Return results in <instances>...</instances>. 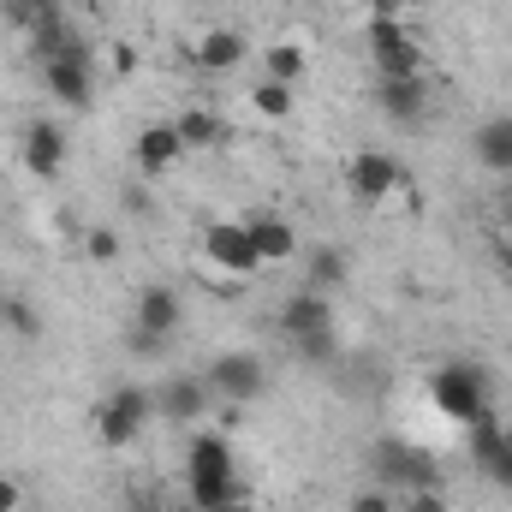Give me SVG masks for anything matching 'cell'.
I'll return each mask as SVG.
<instances>
[{
	"label": "cell",
	"instance_id": "1",
	"mask_svg": "<svg viewBox=\"0 0 512 512\" xmlns=\"http://www.w3.org/2000/svg\"><path fill=\"white\" fill-rule=\"evenodd\" d=\"M429 399H435V411L453 417V423H483V417H489V376H483L477 364L453 358L447 370H435Z\"/></svg>",
	"mask_w": 512,
	"mask_h": 512
},
{
	"label": "cell",
	"instance_id": "2",
	"mask_svg": "<svg viewBox=\"0 0 512 512\" xmlns=\"http://www.w3.org/2000/svg\"><path fill=\"white\" fill-rule=\"evenodd\" d=\"M376 483H382L387 495L441 489V465H435V453H423V447H411V441L387 435V441H376Z\"/></svg>",
	"mask_w": 512,
	"mask_h": 512
},
{
	"label": "cell",
	"instance_id": "3",
	"mask_svg": "<svg viewBox=\"0 0 512 512\" xmlns=\"http://www.w3.org/2000/svg\"><path fill=\"white\" fill-rule=\"evenodd\" d=\"M42 84H48V96L66 108V114H78V108H90L96 102V66H90V48L72 36L66 48H54L48 60H42Z\"/></svg>",
	"mask_w": 512,
	"mask_h": 512
},
{
	"label": "cell",
	"instance_id": "4",
	"mask_svg": "<svg viewBox=\"0 0 512 512\" xmlns=\"http://www.w3.org/2000/svg\"><path fill=\"white\" fill-rule=\"evenodd\" d=\"M149 417H155V393L149 387H114L102 399V411H96V429H102L108 447H131L149 429Z\"/></svg>",
	"mask_w": 512,
	"mask_h": 512
},
{
	"label": "cell",
	"instance_id": "5",
	"mask_svg": "<svg viewBox=\"0 0 512 512\" xmlns=\"http://www.w3.org/2000/svg\"><path fill=\"white\" fill-rule=\"evenodd\" d=\"M346 191L358 203H387L393 191H405V161L387 155V149H358L346 161Z\"/></svg>",
	"mask_w": 512,
	"mask_h": 512
},
{
	"label": "cell",
	"instance_id": "6",
	"mask_svg": "<svg viewBox=\"0 0 512 512\" xmlns=\"http://www.w3.org/2000/svg\"><path fill=\"white\" fill-rule=\"evenodd\" d=\"M364 42H370V60H376L382 78H423V48L405 36L399 18H370Z\"/></svg>",
	"mask_w": 512,
	"mask_h": 512
},
{
	"label": "cell",
	"instance_id": "7",
	"mask_svg": "<svg viewBox=\"0 0 512 512\" xmlns=\"http://www.w3.org/2000/svg\"><path fill=\"white\" fill-rule=\"evenodd\" d=\"M203 382H209L215 399H227V405H251V399H262V387H268V370H262L256 352H221L203 370Z\"/></svg>",
	"mask_w": 512,
	"mask_h": 512
},
{
	"label": "cell",
	"instance_id": "8",
	"mask_svg": "<svg viewBox=\"0 0 512 512\" xmlns=\"http://www.w3.org/2000/svg\"><path fill=\"white\" fill-rule=\"evenodd\" d=\"M203 256H209V268H221V274H256V268H262L245 221H209V227H203Z\"/></svg>",
	"mask_w": 512,
	"mask_h": 512
},
{
	"label": "cell",
	"instance_id": "9",
	"mask_svg": "<svg viewBox=\"0 0 512 512\" xmlns=\"http://www.w3.org/2000/svg\"><path fill=\"white\" fill-rule=\"evenodd\" d=\"M66 155H72V143H66V126H60V120H30V126H24L18 161H24L36 179H60V173H66Z\"/></svg>",
	"mask_w": 512,
	"mask_h": 512
},
{
	"label": "cell",
	"instance_id": "10",
	"mask_svg": "<svg viewBox=\"0 0 512 512\" xmlns=\"http://www.w3.org/2000/svg\"><path fill=\"white\" fill-rule=\"evenodd\" d=\"M471 465L495 483V489H507L512 495V429H501V423H471Z\"/></svg>",
	"mask_w": 512,
	"mask_h": 512
},
{
	"label": "cell",
	"instance_id": "11",
	"mask_svg": "<svg viewBox=\"0 0 512 512\" xmlns=\"http://www.w3.org/2000/svg\"><path fill=\"white\" fill-rule=\"evenodd\" d=\"M209 405H215V393L203 376H173V382L155 387V411L167 423H197V417H209Z\"/></svg>",
	"mask_w": 512,
	"mask_h": 512
},
{
	"label": "cell",
	"instance_id": "12",
	"mask_svg": "<svg viewBox=\"0 0 512 512\" xmlns=\"http://www.w3.org/2000/svg\"><path fill=\"white\" fill-rule=\"evenodd\" d=\"M251 60V42H245V30H233V24H215V30H203V42H197V72H209V78H227V72H239Z\"/></svg>",
	"mask_w": 512,
	"mask_h": 512
},
{
	"label": "cell",
	"instance_id": "13",
	"mask_svg": "<svg viewBox=\"0 0 512 512\" xmlns=\"http://www.w3.org/2000/svg\"><path fill=\"white\" fill-rule=\"evenodd\" d=\"M322 328H334V304H328L322 292L298 286V292L280 304V334H286V340H304V334H322Z\"/></svg>",
	"mask_w": 512,
	"mask_h": 512
},
{
	"label": "cell",
	"instance_id": "14",
	"mask_svg": "<svg viewBox=\"0 0 512 512\" xmlns=\"http://www.w3.org/2000/svg\"><path fill=\"white\" fill-rule=\"evenodd\" d=\"M131 155H137V167H143L149 179H161L167 167H179V161H185L179 126H173V120H161V126H143V131H137V143H131Z\"/></svg>",
	"mask_w": 512,
	"mask_h": 512
},
{
	"label": "cell",
	"instance_id": "15",
	"mask_svg": "<svg viewBox=\"0 0 512 512\" xmlns=\"http://www.w3.org/2000/svg\"><path fill=\"white\" fill-rule=\"evenodd\" d=\"M376 102H382L387 120L417 126V120L429 114V84H423V78H382V84H376Z\"/></svg>",
	"mask_w": 512,
	"mask_h": 512
},
{
	"label": "cell",
	"instance_id": "16",
	"mask_svg": "<svg viewBox=\"0 0 512 512\" xmlns=\"http://www.w3.org/2000/svg\"><path fill=\"white\" fill-rule=\"evenodd\" d=\"M179 322H185V298H179L173 286H149V292L137 298V328H149V334L173 340V334H179Z\"/></svg>",
	"mask_w": 512,
	"mask_h": 512
},
{
	"label": "cell",
	"instance_id": "17",
	"mask_svg": "<svg viewBox=\"0 0 512 512\" xmlns=\"http://www.w3.org/2000/svg\"><path fill=\"white\" fill-rule=\"evenodd\" d=\"M346 280H352V256L340 251V245H310V251H304V286H310V292L328 298V292L346 286Z\"/></svg>",
	"mask_w": 512,
	"mask_h": 512
},
{
	"label": "cell",
	"instance_id": "18",
	"mask_svg": "<svg viewBox=\"0 0 512 512\" xmlns=\"http://www.w3.org/2000/svg\"><path fill=\"white\" fill-rule=\"evenodd\" d=\"M239 465H233V441L227 435H197L191 447H185V477L197 483V477H233Z\"/></svg>",
	"mask_w": 512,
	"mask_h": 512
},
{
	"label": "cell",
	"instance_id": "19",
	"mask_svg": "<svg viewBox=\"0 0 512 512\" xmlns=\"http://www.w3.org/2000/svg\"><path fill=\"white\" fill-rule=\"evenodd\" d=\"M245 233H251V245L262 262H292L298 256V233L280 215H245Z\"/></svg>",
	"mask_w": 512,
	"mask_h": 512
},
{
	"label": "cell",
	"instance_id": "20",
	"mask_svg": "<svg viewBox=\"0 0 512 512\" xmlns=\"http://www.w3.org/2000/svg\"><path fill=\"white\" fill-rule=\"evenodd\" d=\"M471 143H477V161H483L489 173H512V114H495V120H483Z\"/></svg>",
	"mask_w": 512,
	"mask_h": 512
},
{
	"label": "cell",
	"instance_id": "21",
	"mask_svg": "<svg viewBox=\"0 0 512 512\" xmlns=\"http://www.w3.org/2000/svg\"><path fill=\"white\" fill-rule=\"evenodd\" d=\"M251 489H245V477L233 471V477H197L191 483V512H221L233 507V501H245Z\"/></svg>",
	"mask_w": 512,
	"mask_h": 512
},
{
	"label": "cell",
	"instance_id": "22",
	"mask_svg": "<svg viewBox=\"0 0 512 512\" xmlns=\"http://www.w3.org/2000/svg\"><path fill=\"white\" fill-rule=\"evenodd\" d=\"M304 72H310V54L298 48V42H274L268 54H262V78H274V84H304Z\"/></svg>",
	"mask_w": 512,
	"mask_h": 512
},
{
	"label": "cell",
	"instance_id": "23",
	"mask_svg": "<svg viewBox=\"0 0 512 512\" xmlns=\"http://www.w3.org/2000/svg\"><path fill=\"white\" fill-rule=\"evenodd\" d=\"M173 126H179L185 155H191V149H215V143H221V120H215L209 108H185V114H173Z\"/></svg>",
	"mask_w": 512,
	"mask_h": 512
},
{
	"label": "cell",
	"instance_id": "24",
	"mask_svg": "<svg viewBox=\"0 0 512 512\" xmlns=\"http://www.w3.org/2000/svg\"><path fill=\"white\" fill-rule=\"evenodd\" d=\"M292 102H298V90L292 84H274V78H256L251 90V108L262 120H292Z\"/></svg>",
	"mask_w": 512,
	"mask_h": 512
},
{
	"label": "cell",
	"instance_id": "25",
	"mask_svg": "<svg viewBox=\"0 0 512 512\" xmlns=\"http://www.w3.org/2000/svg\"><path fill=\"white\" fill-rule=\"evenodd\" d=\"M0 322H6L18 340H42V310H36L30 298H18V292H12V298H0Z\"/></svg>",
	"mask_w": 512,
	"mask_h": 512
},
{
	"label": "cell",
	"instance_id": "26",
	"mask_svg": "<svg viewBox=\"0 0 512 512\" xmlns=\"http://www.w3.org/2000/svg\"><path fill=\"white\" fill-rule=\"evenodd\" d=\"M292 352H298L304 364H316V370H334V364H340V334H334V328L304 334V340H292Z\"/></svg>",
	"mask_w": 512,
	"mask_h": 512
},
{
	"label": "cell",
	"instance_id": "27",
	"mask_svg": "<svg viewBox=\"0 0 512 512\" xmlns=\"http://www.w3.org/2000/svg\"><path fill=\"white\" fill-rule=\"evenodd\" d=\"M84 256H90V262H114V256H120V233H114V227H90V233H84Z\"/></svg>",
	"mask_w": 512,
	"mask_h": 512
},
{
	"label": "cell",
	"instance_id": "28",
	"mask_svg": "<svg viewBox=\"0 0 512 512\" xmlns=\"http://www.w3.org/2000/svg\"><path fill=\"white\" fill-rule=\"evenodd\" d=\"M399 512H453V501L441 489H417V495H399Z\"/></svg>",
	"mask_w": 512,
	"mask_h": 512
},
{
	"label": "cell",
	"instance_id": "29",
	"mask_svg": "<svg viewBox=\"0 0 512 512\" xmlns=\"http://www.w3.org/2000/svg\"><path fill=\"white\" fill-rule=\"evenodd\" d=\"M346 512H399V495H387L382 483H376V489L352 495V507H346Z\"/></svg>",
	"mask_w": 512,
	"mask_h": 512
},
{
	"label": "cell",
	"instance_id": "30",
	"mask_svg": "<svg viewBox=\"0 0 512 512\" xmlns=\"http://www.w3.org/2000/svg\"><path fill=\"white\" fill-rule=\"evenodd\" d=\"M131 358H161V352H167V340H161V334H149V328H137V322H131Z\"/></svg>",
	"mask_w": 512,
	"mask_h": 512
},
{
	"label": "cell",
	"instance_id": "31",
	"mask_svg": "<svg viewBox=\"0 0 512 512\" xmlns=\"http://www.w3.org/2000/svg\"><path fill=\"white\" fill-rule=\"evenodd\" d=\"M18 501H24V495H18V483H12V477H0V512H18Z\"/></svg>",
	"mask_w": 512,
	"mask_h": 512
},
{
	"label": "cell",
	"instance_id": "32",
	"mask_svg": "<svg viewBox=\"0 0 512 512\" xmlns=\"http://www.w3.org/2000/svg\"><path fill=\"white\" fill-rule=\"evenodd\" d=\"M114 72H137V54H131L126 42H120V48H114Z\"/></svg>",
	"mask_w": 512,
	"mask_h": 512
},
{
	"label": "cell",
	"instance_id": "33",
	"mask_svg": "<svg viewBox=\"0 0 512 512\" xmlns=\"http://www.w3.org/2000/svg\"><path fill=\"white\" fill-rule=\"evenodd\" d=\"M221 512H256L251 501H233V507H221Z\"/></svg>",
	"mask_w": 512,
	"mask_h": 512
},
{
	"label": "cell",
	"instance_id": "34",
	"mask_svg": "<svg viewBox=\"0 0 512 512\" xmlns=\"http://www.w3.org/2000/svg\"><path fill=\"white\" fill-rule=\"evenodd\" d=\"M501 262H507V274H512V245H507V251H501Z\"/></svg>",
	"mask_w": 512,
	"mask_h": 512
}]
</instances>
